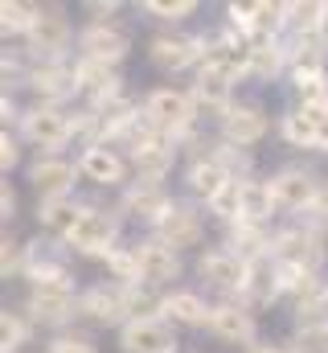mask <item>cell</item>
<instances>
[{"label": "cell", "mask_w": 328, "mask_h": 353, "mask_svg": "<svg viewBox=\"0 0 328 353\" xmlns=\"http://www.w3.org/2000/svg\"><path fill=\"white\" fill-rule=\"evenodd\" d=\"M74 308V288H70V275H45V279H33L29 288V312L37 321H66Z\"/></svg>", "instance_id": "obj_1"}, {"label": "cell", "mask_w": 328, "mask_h": 353, "mask_svg": "<svg viewBox=\"0 0 328 353\" xmlns=\"http://www.w3.org/2000/svg\"><path fill=\"white\" fill-rule=\"evenodd\" d=\"M271 255L283 267H300V271H312V275H316V267L325 259V247H320V234H316L312 226H296V230L275 234Z\"/></svg>", "instance_id": "obj_2"}, {"label": "cell", "mask_w": 328, "mask_h": 353, "mask_svg": "<svg viewBox=\"0 0 328 353\" xmlns=\"http://www.w3.org/2000/svg\"><path fill=\"white\" fill-rule=\"evenodd\" d=\"M66 243L79 251V255H103V259H111V243H115V218L111 214H103V210H82L79 222H74V230L66 234Z\"/></svg>", "instance_id": "obj_3"}, {"label": "cell", "mask_w": 328, "mask_h": 353, "mask_svg": "<svg viewBox=\"0 0 328 353\" xmlns=\"http://www.w3.org/2000/svg\"><path fill=\"white\" fill-rule=\"evenodd\" d=\"M144 115L161 128L164 136H181V132H189V123H193V99L181 94V90H168V87L152 90Z\"/></svg>", "instance_id": "obj_4"}, {"label": "cell", "mask_w": 328, "mask_h": 353, "mask_svg": "<svg viewBox=\"0 0 328 353\" xmlns=\"http://www.w3.org/2000/svg\"><path fill=\"white\" fill-rule=\"evenodd\" d=\"M132 251H136V259H140V283H144V288H161V283H168V279L181 275L176 251L164 247L161 239H148V243H140V247H132Z\"/></svg>", "instance_id": "obj_5"}, {"label": "cell", "mask_w": 328, "mask_h": 353, "mask_svg": "<svg viewBox=\"0 0 328 353\" xmlns=\"http://www.w3.org/2000/svg\"><path fill=\"white\" fill-rule=\"evenodd\" d=\"M119 350L123 353H176L172 329L161 321H127L119 333Z\"/></svg>", "instance_id": "obj_6"}, {"label": "cell", "mask_w": 328, "mask_h": 353, "mask_svg": "<svg viewBox=\"0 0 328 353\" xmlns=\"http://www.w3.org/2000/svg\"><path fill=\"white\" fill-rule=\"evenodd\" d=\"M79 50L82 58H90V62H107V66H115L123 54H127V33H119L115 25H90V29H82L79 33Z\"/></svg>", "instance_id": "obj_7"}, {"label": "cell", "mask_w": 328, "mask_h": 353, "mask_svg": "<svg viewBox=\"0 0 328 353\" xmlns=\"http://www.w3.org/2000/svg\"><path fill=\"white\" fill-rule=\"evenodd\" d=\"M29 41L37 54L45 58H58L66 46H70V21L62 17V8H37V21L29 29Z\"/></svg>", "instance_id": "obj_8"}, {"label": "cell", "mask_w": 328, "mask_h": 353, "mask_svg": "<svg viewBox=\"0 0 328 353\" xmlns=\"http://www.w3.org/2000/svg\"><path fill=\"white\" fill-rule=\"evenodd\" d=\"M201 230H205V226H201V214H197L193 205H172L161 222H156L161 243H164V247H172V251L193 247V243L201 239Z\"/></svg>", "instance_id": "obj_9"}, {"label": "cell", "mask_w": 328, "mask_h": 353, "mask_svg": "<svg viewBox=\"0 0 328 353\" xmlns=\"http://www.w3.org/2000/svg\"><path fill=\"white\" fill-rule=\"evenodd\" d=\"M197 271H201V279H209V283L222 288V292H243L250 263L238 259L234 251H209V255L197 263Z\"/></svg>", "instance_id": "obj_10"}, {"label": "cell", "mask_w": 328, "mask_h": 353, "mask_svg": "<svg viewBox=\"0 0 328 353\" xmlns=\"http://www.w3.org/2000/svg\"><path fill=\"white\" fill-rule=\"evenodd\" d=\"M70 132H74V123L54 107H37V111L25 115V136L41 148H62L70 140Z\"/></svg>", "instance_id": "obj_11"}, {"label": "cell", "mask_w": 328, "mask_h": 353, "mask_svg": "<svg viewBox=\"0 0 328 353\" xmlns=\"http://www.w3.org/2000/svg\"><path fill=\"white\" fill-rule=\"evenodd\" d=\"M82 312L90 316V321H99V325H119L123 316H132V308H127V288H107V283H99V288H90L86 296H82Z\"/></svg>", "instance_id": "obj_12"}, {"label": "cell", "mask_w": 328, "mask_h": 353, "mask_svg": "<svg viewBox=\"0 0 328 353\" xmlns=\"http://www.w3.org/2000/svg\"><path fill=\"white\" fill-rule=\"evenodd\" d=\"M271 193H275V205H287V210H312L316 205V181L304 173V169H283V173L271 181Z\"/></svg>", "instance_id": "obj_13"}, {"label": "cell", "mask_w": 328, "mask_h": 353, "mask_svg": "<svg viewBox=\"0 0 328 353\" xmlns=\"http://www.w3.org/2000/svg\"><path fill=\"white\" fill-rule=\"evenodd\" d=\"M74 83H79V90H86V94L94 99V107H99V103L119 99V74H115L107 62L79 58V66H74Z\"/></svg>", "instance_id": "obj_14"}, {"label": "cell", "mask_w": 328, "mask_h": 353, "mask_svg": "<svg viewBox=\"0 0 328 353\" xmlns=\"http://www.w3.org/2000/svg\"><path fill=\"white\" fill-rule=\"evenodd\" d=\"M325 115H328V103L325 107H296V111H287L283 115L287 144H296V148H320V123H325Z\"/></svg>", "instance_id": "obj_15"}, {"label": "cell", "mask_w": 328, "mask_h": 353, "mask_svg": "<svg viewBox=\"0 0 328 353\" xmlns=\"http://www.w3.org/2000/svg\"><path fill=\"white\" fill-rule=\"evenodd\" d=\"M243 296H246V304H271V300L283 296V271H279V263H271V255L250 263Z\"/></svg>", "instance_id": "obj_16"}, {"label": "cell", "mask_w": 328, "mask_h": 353, "mask_svg": "<svg viewBox=\"0 0 328 353\" xmlns=\"http://www.w3.org/2000/svg\"><path fill=\"white\" fill-rule=\"evenodd\" d=\"M222 128H226V144H234V148H250V144H258V140L267 136L271 119H267L258 107H234V111L222 119Z\"/></svg>", "instance_id": "obj_17"}, {"label": "cell", "mask_w": 328, "mask_h": 353, "mask_svg": "<svg viewBox=\"0 0 328 353\" xmlns=\"http://www.w3.org/2000/svg\"><path fill=\"white\" fill-rule=\"evenodd\" d=\"M197 46H201V41H193V37H156L152 50H148V58H152L161 70H185L189 62L205 58V50H197Z\"/></svg>", "instance_id": "obj_18"}, {"label": "cell", "mask_w": 328, "mask_h": 353, "mask_svg": "<svg viewBox=\"0 0 328 353\" xmlns=\"http://www.w3.org/2000/svg\"><path fill=\"white\" fill-rule=\"evenodd\" d=\"M230 83H234V79H226V74L201 66V79H197V87H193V103H197L201 111H214V115L226 119V115L234 111V107H230Z\"/></svg>", "instance_id": "obj_19"}, {"label": "cell", "mask_w": 328, "mask_h": 353, "mask_svg": "<svg viewBox=\"0 0 328 353\" xmlns=\"http://www.w3.org/2000/svg\"><path fill=\"white\" fill-rule=\"evenodd\" d=\"M209 329H214V337L234 341V345H246L254 337V321H250V312L238 308V304H218L209 312Z\"/></svg>", "instance_id": "obj_20"}, {"label": "cell", "mask_w": 328, "mask_h": 353, "mask_svg": "<svg viewBox=\"0 0 328 353\" xmlns=\"http://www.w3.org/2000/svg\"><path fill=\"white\" fill-rule=\"evenodd\" d=\"M29 181L37 185V193H41V197H66V193H70V185H74V169H70L66 161L45 157V161H37V165L29 169Z\"/></svg>", "instance_id": "obj_21"}, {"label": "cell", "mask_w": 328, "mask_h": 353, "mask_svg": "<svg viewBox=\"0 0 328 353\" xmlns=\"http://www.w3.org/2000/svg\"><path fill=\"white\" fill-rule=\"evenodd\" d=\"M123 210H127L132 218H144V222H161L164 214L172 210V201L164 197L161 185H144V181H140V185H136V189L123 197Z\"/></svg>", "instance_id": "obj_22"}, {"label": "cell", "mask_w": 328, "mask_h": 353, "mask_svg": "<svg viewBox=\"0 0 328 353\" xmlns=\"http://www.w3.org/2000/svg\"><path fill=\"white\" fill-rule=\"evenodd\" d=\"M82 173L90 176L94 185H119L123 181V161L107 148V144H90L82 152Z\"/></svg>", "instance_id": "obj_23"}, {"label": "cell", "mask_w": 328, "mask_h": 353, "mask_svg": "<svg viewBox=\"0 0 328 353\" xmlns=\"http://www.w3.org/2000/svg\"><path fill=\"white\" fill-rule=\"evenodd\" d=\"M230 181H234V176L226 173L214 157H205V161H193V165H189V189H193L197 197H205V201H214Z\"/></svg>", "instance_id": "obj_24"}, {"label": "cell", "mask_w": 328, "mask_h": 353, "mask_svg": "<svg viewBox=\"0 0 328 353\" xmlns=\"http://www.w3.org/2000/svg\"><path fill=\"white\" fill-rule=\"evenodd\" d=\"M230 247H234L238 259L254 263V259H267V247H275V243L263 234V226H254V222H234V226H230Z\"/></svg>", "instance_id": "obj_25"}, {"label": "cell", "mask_w": 328, "mask_h": 353, "mask_svg": "<svg viewBox=\"0 0 328 353\" xmlns=\"http://www.w3.org/2000/svg\"><path fill=\"white\" fill-rule=\"evenodd\" d=\"M33 90L41 94V99H66L70 90H79L74 83V70H66V66H58V62H50V66H41V70H33Z\"/></svg>", "instance_id": "obj_26"}, {"label": "cell", "mask_w": 328, "mask_h": 353, "mask_svg": "<svg viewBox=\"0 0 328 353\" xmlns=\"http://www.w3.org/2000/svg\"><path fill=\"white\" fill-rule=\"evenodd\" d=\"M136 173H140V181L144 185H156L164 173H168V165H172V148H168V140H156V144H148V148H140L136 157Z\"/></svg>", "instance_id": "obj_27"}, {"label": "cell", "mask_w": 328, "mask_h": 353, "mask_svg": "<svg viewBox=\"0 0 328 353\" xmlns=\"http://www.w3.org/2000/svg\"><path fill=\"white\" fill-rule=\"evenodd\" d=\"M271 210H275V193H271V185H263V181H243V218H238V222H254V226H263V222L271 218Z\"/></svg>", "instance_id": "obj_28"}, {"label": "cell", "mask_w": 328, "mask_h": 353, "mask_svg": "<svg viewBox=\"0 0 328 353\" xmlns=\"http://www.w3.org/2000/svg\"><path fill=\"white\" fill-rule=\"evenodd\" d=\"M209 312H214V308H205L193 292H172V296H164V316H172L176 325H209Z\"/></svg>", "instance_id": "obj_29"}, {"label": "cell", "mask_w": 328, "mask_h": 353, "mask_svg": "<svg viewBox=\"0 0 328 353\" xmlns=\"http://www.w3.org/2000/svg\"><path fill=\"white\" fill-rule=\"evenodd\" d=\"M79 214L82 210H74L70 197H41V205H37L41 226H50V230H58V234H70L74 222H79Z\"/></svg>", "instance_id": "obj_30"}, {"label": "cell", "mask_w": 328, "mask_h": 353, "mask_svg": "<svg viewBox=\"0 0 328 353\" xmlns=\"http://www.w3.org/2000/svg\"><path fill=\"white\" fill-rule=\"evenodd\" d=\"M127 308L132 321H156V312H164V300L152 288H127Z\"/></svg>", "instance_id": "obj_31"}, {"label": "cell", "mask_w": 328, "mask_h": 353, "mask_svg": "<svg viewBox=\"0 0 328 353\" xmlns=\"http://www.w3.org/2000/svg\"><path fill=\"white\" fill-rule=\"evenodd\" d=\"M296 325H300V333L304 329H328V292L296 304Z\"/></svg>", "instance_id": "obj_32"}, {"label": "cell", "mask_w": 328, "mask_h": 353, "mask_svg": "<svg viewBox=\"0 0 328 353\" xmlns=\"http://www.w3.org/2000/svg\"><path fill=\"white\" fill-rule=\"evenodd\" d=\"M0 21H4V33H29L33 21H37V8L33 4H21V0H4Z\"/></svg>", "instance_id": "obj_33"}, {"label": "cell", "mask_w": 328, "mask_h": 353, "mask_svg": "<svg viewBox=\"0 0 328 353\" xmlns=\"http://www.w3.org/2000/svg\"><path fill=\"white\" fill-rule=\"evenodd\" d=\"M209 210H214L218 218H226V222H238V218H243V181H230V185L209 201Z\"/></svg>", "instance_id": "obj_34"}, {"label": "cell", "mask_w": 328, "mask_h": 353, "mask_svg": "<svg viewBox=\"0 0 328 353\" xmlns=\"http://www.w3.org/2000/svg\"><path fill=\"white\" fill-rule=\"evenodd\" d=\"M107 267L119 279V288H140V259H136V251H111Z\"/></svg>", "instance_id": "obj_35"}, {"label": "cell", "mask_w": 328, "mask_h": 353, "mask_svg": "<svg viewBox=\"0 0 328 353\" xmlns=\"http://www.w3.org/2000/svg\"><path fill=\"white\" fill-rule=\"evenodd\" d=\"M279 62H283V54H279L275 46L250 50V74H254V79H271V74L279 70Z\"/></svg>", "instance_id": "obj_36"}, {"label": "cell", "mask_w": 328, "mask_h": 353, "mask_svg": "<svg viewBox=\"0 0 328 353\" xmlns=\"http://www.w3.org/2000/svg\"><path fill=\"white\" fill-rule=\"evenodd\" d=\"M144 8H148L152 17H161V21H185L197 4H193V0H148Z\"/></svg>", "instance_id": "obj_37"}, {"label": "cell", "mask_w": 328, "mask_h": 353, "mask_svg": "<svg viewBox=\"0 0 328 353\" xmlns=\"http://www.w3.org/2000/svg\"><path fill=\"white\" fill-rule=\"evenodd\" d=\"M0 341H4V353H12L25 341V325H21L17 312H4V321H0Z\"/></svg>", "instance_id": "obj_38"}, {"label": "cell", "mask_w": 328, "mask_h": 353, "mask_svg": "<svg viewBox=\"0 0 328 353\" xmlns=\"http://www.w3.org/2000/svg\"><path fill=\"white\" fill-rule=\"evenodd\" d=\"M25 259H29V255H25L12 239H4V251H0V271H4V279L17 275V271H25Z\"/></svg>", "instance_id": "obj_39"}, {"label": "cell", "mask_w": 328, "mask_h": 353, "mask_svg": "<svg viewBox=\"0 0 328 353\" xmlns=\"http://www.w3.org/2000/svg\"><path fill=\"white\" fill-rule=\"evenodd\" d=\"M296 345V353H328V329H304Z\"/></svg>", "instance_id": "obj_40"}, {"label": "cell", "mask_w": 328, "mask_h": 353, "mask_svg": "<svg viewBox=\"0 0 328 353\" xmlns=\"http://www.w3.org/2000/svg\"><path fill=\"white\" fill-rule=\"evenodd\" d=\"M214 161H218V165H222L226 173L234 176V181H238V169H246V157H243V152H234V144L218 148V152H214Z\"/></svg>", "instance_id": "obj_41"}, {"label": "cell", "mask_w": 328, "mask_h": 353, "mask_svg": "<svg viewBox=\"0 0 328 353\" xmlns=\"http://www.w3.org/2000/svg\"><path fill=\"white\" fill-rule=\"evenodd\" d=\"M50 353H99L86 337H58V341H50Z\"/></svg>", "instance_id": "obj_42"}, {"label": "cell", "mask_w": 328, "mask_h": 353, "mask_svg": "<svg viewBox=\"0 0 328 353\" xmlns=\"http://www.w3.org/2000/svg\"><path fill=\"white\" fill-rule=\"evenodd\" d=\"M12 165H17V140H8V136H4V140H0V169L8 173Z\"/></svg>", "instance_id": "obj_43"}, {"label": "cell", "mask_w": 328, "mask_h": 353, "mask_svg": "<svg viewBox=\"0 0 328 353\" xmlns=\"http://www.w3.org/2000/svg\"><path fill=\"white\" fill-rule=\"evenodd\" d=\"M0 210H4V218H12V214H17V193H12L8 185L0 189Z\"/></svg>", "instance_id": "obj_44"}, {"label": "cell", "mask_w": 328, "mask_h": 353, "mask_svg": "<svg viewBox=\"0 0 328 353\" xmlns=\"http://www.w3.org/2000/svg\"><path fill=\"white\" fill-rule=\"evenodd\" d=\"M86 12H94V17H99V25H107V17L115 12V4H86Z\"/></svg>", "instance_id": "obj_45"}, {"label": "cell", "mask_w": 328, "mask_h": 353, "mask_svg": "<svg viewBox=\"0 0 328 353\" xmlns=\"http://www.w3.org/2000/svg\"><path fill=\"white\" fill-rule=\"evenodd\" d=\"M250 353H296V350H287V345H250Z\"/></svg>", "instance_id": "obj_46"}, {"label": "cell", "mask_w": 328, "mask_h": 353, "mask_svg": "<svg viewBox=\"0 0 328 353\" xmlns=\"http://www.w3.org/2000/svg\"><path fill=\"white\" fill-rule=\"evenodd\" d=\"M320 152H328V115H325V123H320Z\"/></svg>", "instance_id": "obj_47"}, {"label": "cell", "mask_w": 328, "mask_h": 353, "mask_svg": "<svg viewBox=\"0 0 328 353\" xmlns=\"http://www.w3.org/2000/svg\"><path fill=\"white\" fill-rule=\"evenodd\" d=\"M320 37L328 41V12H325V25H320Z\"/></svg>", "instance_id": "obj_48"}]
</instances>
